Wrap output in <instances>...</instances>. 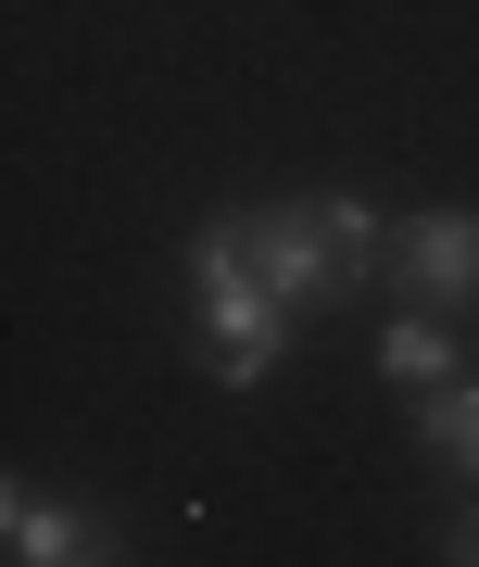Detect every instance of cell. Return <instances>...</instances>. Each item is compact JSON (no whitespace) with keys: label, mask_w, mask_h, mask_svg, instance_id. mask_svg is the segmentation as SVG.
I'll return each mask as SVG.
<instances>
[{"label":"cell","mask_w":479,"mask_h":567,"mask_svg":"<svg viewBox=\"0 0 479 567\" xmlns=\"http://www.w3.org/2000/svg\"><path fill=\"white\" fill-rule=\"evenodd\" d=\"M190 290H202V353H215V379H227V391L278 379L291 303L253 278V240H240V227H202V240H190Z\"/></svg>","instance_id":"1"},{"label":"cell","mask_w":479,"mask_h":567,"mask_svg":"<svg viewBox=\"0 0 479 567\" xmlns=\"http://www.w3.org/2000/svg\"><path fill=\"white\" fill-rule=\"evenodd\" d=\"M240 240H253V278L278 290L291 316H303V303H328V290H340V252H328V215H316V203H278V215H253Z\"/></svg>","instance_id":"2"},{"label":"cell","mask_w":479,"mask_h":567,"mask_svg":"<svg viewBox=\"0 0 479 567\" xmlns=\"http://www.w3.org/2000/svg\"><path fill=\"white\" fill-rule=\"evenodd\" d=\"M391 252H404V278H417L429 303H467V290H479V227L467 215H417Z\"/></svg>","instance_id":"3"},{"label":"cell","mask_w":479,"mask_h":567,"mask_svg":"<svg viewBox=\"0 0 479 567\" xmlns=\"http://www.w3.org/2000/svg\"><path fill=\"white\" fill-rule=\"evenodd\" d=\"M13 555H26V567H114V555H101V543L51 505L39 480H13Z\"/></svg>","instance_id":"4"},{"label":"cell","mask_w":479,"mask_h":567,"mask_svg":"<svg viewBox=\"0 0 479 567\" xmlns=\"http://www.w3.org/2000/svg\"><path fill=\"white\" fill-rule=\"evenodd\" d=\"M379 365H391L404 391H441V379H455V341H441L429 316H404V328H379Z\"/></svg>","instance_id":"5"},{"label":"cell","mask_w":479,"mask_h":567,"mask_svg":"<svg viewBox=\"0 0 479 567\" xmlns=\"http://www.w3.org/2000/svg\"><path fill=\"white\" fill-rule=\"evenodd\" d=\"M429 442L455 454V466H479V379H441L429 391Z\"/></svg>","instance_id":"6"},{"label":"cell","mask_w":479,"mask_h":567,"mask_svg":"<svg viewBox=\"0 0 479 567\" xmlns=\"http://www.w3.org/2000/svg\"><path fill=\"white\" fill-rule=\"evenodd\" d=\"M328 215V252H340V290H366V265H379V215L366 203H316Z\"/></svg>","instance_id":"7"},{"label":"cell","mask_w":479,"mask_h":567,"mask_svg":"<svg viewBox=\"0 0 479 567\" xmlns=\"http://www.w3.org/2000/svg\"><path fill=\"white\" fill-rule=\"evenodd\" d=\"M467 567H479V543H467Z\"/></svg>","instance_id":"8"}]
</instances>
